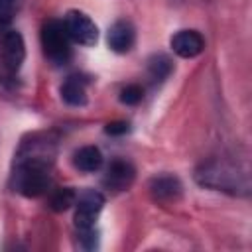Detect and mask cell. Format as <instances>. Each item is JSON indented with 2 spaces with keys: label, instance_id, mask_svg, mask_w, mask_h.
Returning <instances> with one entry per match:
<instances>
[{
  "label": "cell",
  "instance_id": "obj_1",
  "mask_svg": "<svg viewBox=\"0 0 252 252\" xmlns=\"http://www.w3.org/2000/svg\"><path fill=\"white\" fill-rule=\"evenodd\" d=\"M195 179L199 185L213 187L217 191H226L232 195H248L250 179L246 171H240L238 165L222 159H211L203 163L195 171Z\"/></svg>",
  "mask_w": 252,
  "mask_h": 252
},
{
  "label": "cell",
  "instance_id": "obj_2",
  "mask_svg": "<svg viewBox=\"0 0 252 252\" xmlns=\"http://www.w3.org/2000/svg\"><path fill=\"white\" fill-rule=\"evenodd\" d=\"M51 179L47 161L39 156H30L18 163L16 169V189L26 197H39L47 191Z\"/></svg>",
  "mask_w": 252,
  "mask_h": 252
},
{
  "label": "cell",
  "instance_id": "obj_3",
  "mask_svg": "<svg viewBox=\"0 0 252 252\" xmlns=\"http://www.w3.org/2000/svg\"><path fill=\"white\" fill-rule=\"evenodd\" d=\"M41 47L47 59L61 65L71 57V39L65 32L63 22L47 20L41 28Z\"/></svg>",
  "mask_w": 252,
  "mask_h": 252
},
{
  "label": "cell",
  "instance_id": "obj_4",
  "mask_svg": "<svg viewBox=\"0 0 252 252\" xmlns=\"http://www.w3.org/2000/svg\"><path fill=\"white\" fill-rule=\"evenodd\" d=\"M77 205V213H75V226L79 232H87V230H94V222L96 217L100 215L102 207H104V197L102 193L89 189L85 193H81L75 201Z\"/></svg>",
  "mask_w": 252,
  "mask_h": 252
},
{
  "label": "cell",
  "instance_id": "obj_5",
  "mask_svg": "<svg viewBox=\"0 0 252 252\" xmlns=\"http://www.w3.org/2000/svg\"><path fill=\"white\" fill-rule=\"evenodd\" d=\"M63 26H65V32H67L69 39L75 41V43L94 45L96 39H98V30H96L94 22L83 12H77V10L67 12V16L63 20Z\"/></svg>",
  "mask_w": 252,
  "mask_h": 252
},
{
  "label": "cell",
  "instance_id": "obj_6",
  "mask_svg": "<svg viewBox=\"0 0 252 252\" xmlns=\"http://www.w3.org/2000/svg\"><path fill=\"white\" fill-rule=\"evenodd\" d=\"M0 57H2V63L4 67L10 71V73H16L24 59H26V45H24V37L20 32L16 30H8L2 39H0Z\"/></svg>",
  "mask_w": 252,
  "mask_h": 252
},
{
  "label": "cell",
  "instance_id": "obj_7",
  "mask_svg": "<svg viewBox=\"0 0 252 252\" xmlns=\"http://www.w3.org/2000/svg\"><path fill=\"white\" fill-rule=\"evenodd\" d=\"M134 177H136V169H134V165L130 161H126V159H114L108 165L102 183L108 189H112V191H124V189H128L132 185Z\"/></svg>",
  "mask_w": 252,
  "mask_h": 252
},
{
  "label": "cell",
  "instance_id": "obj_8",
  "mask_svg": "<svg viewBox=\"0 0 252 252\" xmlns=\"http://www.w3.org/2000/svg\"><path fill=\"white\" fill-rule=\"evenodd\" d=\"M171 49L179 55V57H185V59H191V57H197L203 49H205V39L199 32L195 30H181L177 32L173 37H171Z\"/></svg>",
  "mask_w": 252,
  "mask_h": 252
},
{
  "label": "cell",
  "instance_id": "obj_9",
  "mask_svg": "<svg viewBox=\"0 0 252 252\" xmlns=\"http://www.w3.org/2000/svg\"><path fill=\"white\" fill-rule=\"evenodd\" d=\"M108 47L116 53H128L136 41V32L134 26L126 20H118L110 26L108 30Z\"/></svg>",
  "mask_w": 252,
  "mask_h": 252
},
{
  "label": "cell",
  "instance_id": "obj_10",
  "mask_svg": "<svg viewBox=\"0 0 252 252\" xmlns=\"http://www.w3.org/2000/svg\"><path fill=\"white\" fill-rule=\"evenodd\" d=\"M181 183L177 177L173 175H159V177H154L150 181V193L156 201H175L179 195H181Z\"/></svg>",
  "mask_w": 252,
  "mask_h": 252
},
{
  "label": "cell",
  "instance_id": "obj_11",
  "mask_svg": "<svg viewBox=\"0 0 252 252\" xmlns=\"http://www.w3.org/2000/svg\"><path fill=\"white\" fill-rule=\"evenodd\" d=\"M73 163H75L77 169H81L85 173H93V171H96L102 165V154L94 146H85V148L75 152Z\"/></svg>",
  "mask_w": 252,
  "mask_h": 252
},
{
  "label": "cell",
  "instance_id": "obj_12",
  "mask_svg": "<svg viewBox=\"0 0 252 252\" xmlns=\"http://www.w3.org/2000/svg\"><path fill=\"white\" fill-rule=\"evenodd\" d=\"M61 96L67 104L71 106H83L87 102V91H85V83L79 77H69L63 85H61Z\"/></svg>",
  "mask_w": 252,
  "mask_h": 252
},
{
  "label": "cell",
  "instance_id": "obj_13",
  "mask_svg": "<svg viewBox=\"0 0 252 252\" xmlns=\"http://www.w3.org/2000/svg\"><path fill=\"white\" fill-rule=\"evenodd\" d=\"M77 201V193L71 189V187H59L51 193L49 197V207L55 211V213H63L67 209H71Z\"/></svg>",
  "mask_w": 252,
  "mask_h": 252
},
{
  "label": "cell",
  "instance_id": "obj_14",
  "mask_svg": "<svg viewBox=\"0 0 252 252\" xmlns=\"http://www.w3.org/2000/svg\"><path fill=\"white\" fill-rule=\"evenodd\" d=\"M148 69H150V75L154 81H163L171 73V61L165 55H154L150 59Z\"/></svg>",
  "mask_w": 252,
  "mask_h": 252
},
{
  "label": "cell",
  "instance_id": "obj_15",
  "mask_svg": "<svg viewBox=\"0 0 252 252\" xmlns=\"http://www.w3.org/2000/svg\"><path fill=\"white\" fill-rule=\"evenodd\" d=\"M22 0H0V24H10L20 10Z\"/></svg>",
  "mask_w": 252,
  "mask_h": 252
},
{
  "label": "cell",
  "instance_id": "obj_16",
  "mask_svg": "<svg viewBox=\"0 0 252 252\" xmlns=\"http://www.w3.org/2000/svg\"><path fill=\"white\" fill-rule=\"evenodd\" d=\"M142 94H144L142 87H138V85H126L120 91V100L124 104H138L142 100Z\"/></svg>",
  "mask_w": 252,
  "mask_h": 252
},
{
  "label": "cell",
  "instance_id": "obj_17",
  "mask_svg": "<svg viewBox=\"0 0 252 252\" xmlns=\"http://www.w3.org/2000/svg\"><path fill=\"white\" fill-rule=\"evenodd\" d=\"M128 130H130V126H128V122H124V120L108 122V124H106V128H104V132H106V134H110V136H120V134H126Z\"/></svg>",
  "mask_w": 252,
  "mask_h": 252
}]
</instances>
